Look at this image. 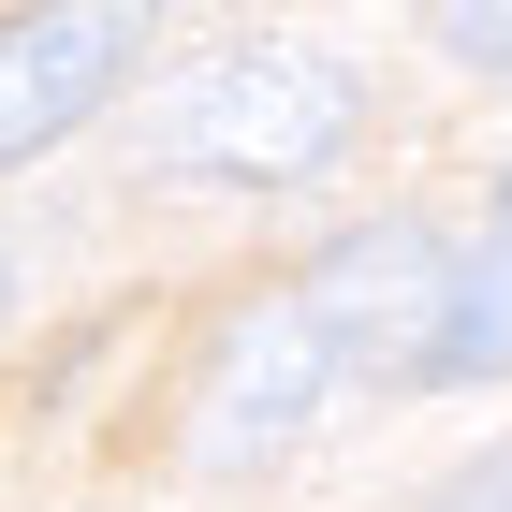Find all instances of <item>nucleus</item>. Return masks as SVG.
Here are the masks:
<instances>
[{"instance_id":"8","label":"nucleus","mask_w":512,"mask_h":512,"mask_svg":"<svg viewBox=\"0 0 512 512\" xmlns=\"http://www.w3.org/2000/svg\"><path fill=\"white\" fill-rule=\"evenodd\" d=\"M0 308H15V249H0Z\"/></svg>"},{"instance_id":"2","label":"nucleus","mask_w":512,"mask_h":512,"mask_svg":"<svg viewBox=\"0 0 512 512\" xmlns=\"http://www.w3.org/2000/svg\"><path fill=\"white\" fill-rule=\"evenodd\" d=\"M439 293H454V264H439L425 220H366V235H337L308 278H293V308L322 322L337 381H425V352H439Z\"/></svg>"},{"instance_id":"6","label":"nucleus","mask_w":512,"mask_h":512,"mask_svg":"<svg viewBox=\"0 0 512 512\" xmlns=\"http://www.w3.org/2000/svg\"><path fill=\"white\" fill-rule=\"evenodd\" d=\"M439 44H454V59H483V74H512V0H454V15H439Z\"/></svg>"},{"instance_id":"7","label":"nucleus","mask_w":512,"mask_h":512,"mask_svg":"<svg viewBox=\"0 0 512 512\" xmlns=\"http://www.w3.org/2000/svg\"><path fill=\"white\" fill-rule=\"evenodd\" d=\"M439 512H512V454H483V469L439 483Z\"/></svg>"},{"instance_id":"5","label":"nucleus","mask_w":512,"mask_h":512,"mask_svg":"<svg viewBox=\"0 0 512 512\" xmlns=\"http://www.w3.org/2000/svg\"><path fill=\"white\" fill-rule=\"evenodd\" d=\"M498 366H512V176H498V205H483L469 278L439 293V352H425V381H498Z\"/></svg>"},{"instance_id":"1","label":"nucleus","mask_w":512,"mask_h":512,"mask_svg":"<svg viewBox=\"0 0 512 512\" xmlns=\"http://www.w3.org/2000/svg\"><path fill=\"white\" fill-rule=\"evenodd\" d=\"M352 74L322 44H220L147 103V161L161 176H205V191H293L352 147Z\"/></svg>"},{"instance_id":"4","label":"nucleus","mask_w":512,"mask_h":512,"mask_svg":"<svg viewBox=\"0 0 512 512\" xmlns=\"http://www.w3.org/2000/svg\"><path fill=\"white\" fill-rule=\"evenodd\" d=\"M322 395H337L322 322L293 308V293H249V308L220 322V352H205V395H191V410H205V454H278Z\"/></svg>"},{"instance_id":"3","label":"nucleus","mask_w":512,"mask_h":512,"mask_svg":"<svg viewBox=\"0 0 512 512\" xmlns=\"http://www.w3.org/2000/svg\"><path fill=\"white\" fill-rule=\"evenodd\" d=\"M147 59V15L118 0H59V15H0V176L44 161L59 132H88L118 103V74Z\"/></svg>"}]
</instances>
